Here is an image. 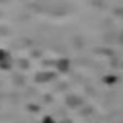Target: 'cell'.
<instances>
[{"label":"cell","instance_id":"obj_1","mask_svg":"<svg viewBox=\"0 0 123 123\" xmlns=\"http://www.w3.org/2000/svg\"><path fill=\"white\" fill-rule=\"evenodd\" d=\"M12 67V59H10L8 53L0 49V69H10Z\"/></svg>","mask_w":123,"mask_h":123},{"label":"cell","instance_id":"obj_2","mask_svg":"<svg viewBox=\"0 0 123 123\" xmlns=\"http://www.w3.org/2000/svg\"><path fill=\"white\" fill-rule=\"evenodd\" d=\"M67 67H69V61H67V59L59 61V69H61V71H67Z\"/></svg>","mask_w":123,"mask_h":123},{"label":"cell","instance_id":"obj_3","mask_svg":"<svg viewBox=\"0 0 123 123\" xmlns=\"http://www.w3.org/2000/svg\"><path fill=\"white\" fill-rule=\"evenodd\" d=\"M43 123H56V122H54L53 117H44V118H43Z\"/></svg>","mask_w":123,"mask_h":123}]
</instances>
